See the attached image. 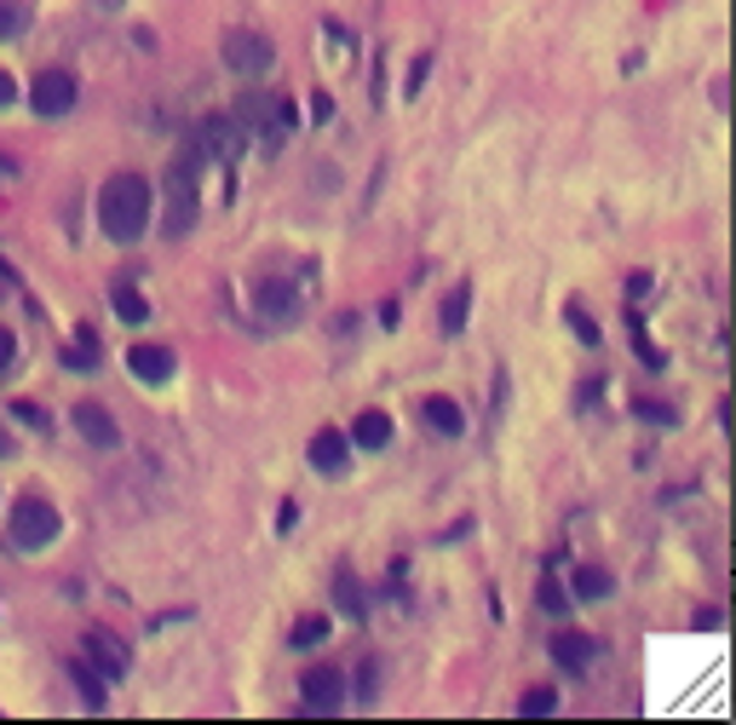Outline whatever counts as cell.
Segmentation results:
<instances>
[{"label": "cell", "mask_w": 736, "mask_h": 725, "mask_svg": "<svg viewBox=\"0 0 736 725\" xmlns=\"http://www.w3.org/2000/svg\"><path fill=\"white\" fill-rule=\"evenodd\" d=\"M23 23H30V12L18 7V0H0V41H12L23 35Z\"/></svg>", "instance_id": "cell-21"}, {"label": "cell", "mask_w": 736, "mask_h": 725, "mask_svg": "<svg viewBox=\"0 0 736 725\" xmlns=\"http://www.w3.org/2000/svg\"><path fill=\"white\" fill-rule=\"evenodd\" d=\"M299 696H306V714H340V673L334 668H311Z\"/></svg>", "instance_id": "cell-9"}, {"label": "cell", "mask_w": 736, "mask_h": 725, "mask_svg": "<svg viewBox=\"0 0 736 725\" xmlns=\"http://www.w3.org/2000/svg\"><path fill=\"white\" fill-rule=\"evenodd\" d=\"M570 322H575V334L587 340V345H598V322H587V311H581V306H570Z\"/></svg>", "instance_id": "cell-27"}, {"label": "cell", "mask_w": 736, "mask_h": 725, "mask_svg": "<svg viewBox=\"0 0 736 725\" xmlns=\"http://www.w3.org/2000/svg\"><path fill=\"white\" fill-rule=\"evenodd\" d=\"M224 69H237V75H265L271 64H276V53H271V41L265 35H253V30H224Z\"/></svg>", "instance_id": "cell-4"}, {"label": "cell", "mask_w": 736, "mask_h": 725, "mask_svg": "<svg viewBox=\"0 0 736 725\" xmlns=\"http://www.w3.org/2000/svg\"><path fill=\"white\" fill-rule=\"evenodd\" d=\"M12 352H18V340H12L7 329H0V369H7V363H12Z\"/></svg>", "instance_id": "cell-31"}, {"label": "cell", "mask_w": 736, "mask_h": 725, "mask_svg": "<svg viewBox=\"0 0 736 725\" xmlns=\"http://www.w3.org/2000/svg\"><path fill=\"white\" fill-rule=\"evenodd\" d=\"M87 651H92V668L105 673V680H121V673H127V657H133L110 628H87Z\"/></svg>", "instance_id": "cell-8"}, {"label": "cell", "mask_w": 736, "mask_h": 725, "mask_svg": "<svg viewBox=\"0 0 736 725\" xmlns=\"http://www.w3.org/2000/svg\"><path fill=\"white\" fill-rule=\"evenodd\" d=\"M201 150L219 162H237L242 156V121L237 116H208L201 121Z\"/></svg>", "instance_id": "cell-6"}, {"label": "cell", "mask_w": 736, "mask_h": 725, "mask_svg": "<svg viewBox=\"0 0 736 725\" xmlns=\"http://www.w3.org/2000/svg\"><path fill=\"white\" fill-rule=\"evenodd\" d=\"M58 530H64V524H58V507L41 502V495H23V502L12 507V541L30 547V553H35V547H53Z\"/></svg>", "instance_id": "cell-2"}, {"label": "cell", "mask_w": 736, "mask_h": 725, "mask_svg": "<svg viewBox=\"0 0 736 725\" xmlns=\"http://www.w3.org/2000/svg\"><path fill=\"white\" fill-rule=\"evenodd\" d=\"M0 455H7V432H0Z\"/></svg>", "instance_id": "cell-32"}, {"label": "cell", "mask_w": 736, "mask_h": 725, "mask_svg": "<svg viewBox=\"0 0 736 725\" xmlns=\"http://www.w3.org/2000/svg\"><path fill=\"white\" fill-rule=\"evenodd\" d=\"M552 657L564 662L570 673H587V662L598 657V645H593V639H581V634H564V639L552 645Z\"/></svg>", "instance_id": "cell-16"}, {"label": "cell", "mask_w": 736, "mask_h": 725, "mask_svg": "<svg viewBox=\"0 0 736 725\" xmlns=\"http://www.w3.org/2000/svg\"><path fill=\"white\" fill-rule=\"evenodd\" d=\"M345 455H351V449H345L340 432H317L311 438V466L328 472V479H340V472H345Z\"/></svg>", "instance_id": "cell-13"}, {"label": "cell", "mask_w": 736, "mask_h": 725, "mask_svg": "<svg viewBox=\"0 0 736 725\" xmlns=\"http://www.w3.org/2000/svg\"><path fill=\"white\" fill-rule=\"evenodd\" d=\"M127 369H133V381H144V386H162V381H173V369H179V358H173L167 345H133V352H127Z\"/></svg>", "instance_id": "cell-7"}, {"label": "cell", "mask_w": 736, "mask_h": 725, "mask_svg": "<svg viewBox=\"0 0 736 725\" xmlns=\"http://www.w3.org/2000/svg\"><path fill=\"white\" fill-rule=\"evenodd\" d=\"M541 611H547V616H564V611H570V605H564V587H558L552 576L541 582Z\"/></svg>", "instance_id": "cell-26"}, {"label": "cell", "mask_w": 736, "mask_h": 725, "mask_svg": "<svg viewBox=\"0 0 736 725\" xmlns=\"http://www.w3.org/2000/svg\"><path fill=\"white\" fill-rule=\"evenodd\" d=\"M426 427L438 432V438H461L466 432V420H461V404H454V397H426Z\"/></svg>", "instance_id": "cell-11"}, {"label": "cell", "mask_w": 736, "mask_h": 725, "mask_svg": "<svg viewBox=\"0 0 736 725\" xmlns=\"http://www.w3.org/2000/svg\"><path fill=\"white\" fill-rule=\"evenodd\" d=\"M611 587H616V582L604 576V570H593V564H587V570H575V593H581V598H604Z\"/></svg>", "instance_id": "cell-20"}, {"label": "cell", "mask_w": 736, "mask_h": 725, "mask_svg": "<svg viewBox=\"0 0 736 725\" xmlns=\"http://www.w3.org/2000/svg\"><path fill=\"white\" fill-rule=\"evenodd\" d=\"M322 639H328V622H322V616H306V622L294 628V645H299V651H306V645H322Z\"/></svg>", "instance_id": "cell-23"}, {"label": "cell", "mask_w": 736, "mask_h": 725, "mask_svg": "<svg viewBox=\"0 0 736 725\" xmlns=\"http://www.w3.org/2000/svg\"><path fill=\"white\" fill-rule=\"evenodd\" d=\"M552 708H558V696H552V691H529L524 703H518V714H524V719H547Z\"/></svg>", "instance_id": "cell-22"}, {"label": "cell", "mask_w": 736, "mask_h": 725, "mask_svg": "<svg viewBox=\"0 0 736 725\" xmlns=\"http://www.w3.org/2000/svg\"><path fill=\"white\" fill-rule=\"evenodd\" d=\"M12 98H18V87H12V75H7V69H0V110H7V105H12Z\"/></svg>", "instance_id": "cell-30"}, {"label": "cell", "mask_w": 736, "mask_h": 725, "mask_svg": "<svg viewBox=\"0 0 736 725\" xmlns=\"http://www.w3.org/2000/svg\"><path fill=\"white\" fill-rule=\"evenodd\" d=\"M110 299H116V317H121V322H144V317H150L144 294H139V288H127V283H121V288H116Z\"/></svg>", "instance_id": "cell-19"}, {"label": "cell", "mask_w": 736, "mask_h": 725, "mask_svg": "<svg viewBox=\"0 0 736 725\" xmlns=\"http://www.w3.org/2000/svg\"><path fill=\"white\" fill-rule=\"evenodd\" d=\"M237 121H242V128H260V133L271 139V121H283V128H288L294 116H288V110H276L265 92H242V98H237Z\"/></svg>", "instance_id": "cell-10"}, {"label": "cell", "mask_w": 736, "mask_h": 725, "mask_svg": "<svg viewBox=\"0 0 736 725\" xmlns=\"http://www.w3.org/2000/svg\"><path fill=\"white\" fill-rule=\"evenodd\" d=\"M69 680H75V691H81L87 714H105V708H110V703H105V680H98V668H92V662L75 657V662H69Z\"/></svg>", "instance_id": "cell-14"}, {"label": "cell", "mask_w": 736, "mask_h": 725, "mask_svg": "<svg viewBox=\"0 0 736 725\" xmlns=\"http://www.w3.org/2000/svg\"><path fill=\"white\" fill-rule=\"evenodd\" d=\"M466 306H472V294H466V288H461V294H454L449 306H443V329H449V334H454V329H461V322H466Z\"/></svg>", "instance_id": "cell-25"}, {"label": "cell", "mask_w": 736, "mask_h": 725, "mask_svg": "<svg viewBox=\"0 0 736 725\" xmlns=\"http://www.w3.org/2000/svg\"><path fill=\"white\" fill-rule=\"evenodd\" d=\"M12 415H18V420H30V427H46V409H35L30 397H18V404H12Z\"/></svg>", "instance_id": "cell-28"}, {"label": "cell", "mask_w": 736, "mask_h": 725, "mask_svg": "<svg viewBox=\"0 0 736 725\" xmlns=\"http://www.w3.org/2000/svg\"><path fill=\"white\" fill-rule=\"evenodd\" d=\"M633 415H639V420H656V427H673V420H679L668 404H650V397H639V404H633Z\"/></svg>", "instance_id": "cell-24"}, {"label": "cell", "mask_w": 736, "mask_h": 725, "mask_svg": "<svg viewBox=\"0 0 736 725\" xmlns=\"http://www.w3.org/2000/svg\"><path fill=\"white\" fill-rule=\"evenodd\" d=\"M426 69H431V58H415V69H409V92H420V81H426Z\"/></svg>", "instance_id": "cell-29"}, {"label": "cell", "mask_w": 736, "mask_h": 725, "mask_svg": "<svg viewBox=\"0 0 736 725\" xmlns=\"http://www.w3.org/2000/svg\"><path fill=\"white\" fill-rule=\"evenodd\" d=\"M75 427H81V438H92L98 449H116V443H121L116 420H110L105 409H98V404H81V409H75Z\"/></svg>", "instance_id": "cell-12"}, {"label": "cell", "mask_w": 736, "mask_h": 725, "mask_svg": "<svg viewBox=\"0 0 736 725\" xmlns=\"http://www.w3.org/2000/svg\"><path fill=\"white\" fill-rule=\"evenodd\" d=\"M98 224H105L110 242H139L150 224V185L139 173H116L98 196Z\"/></svg>", "instance_id": "cell-1"}, {"label": "cell", "mask_w": 736, "mask_h": 725, "mask_svg": "<svg viewBox=\"0 0 736 725\" xmlns=\"http://www.w3.org/2000/svg\"><path fill=\"white\" fill-rule=\"evenodd\" d=\"M196 224V156L173 162L167 173V237H185Z\"/></svg>", "instance_id": "cell-3"}, {"label": "cell", "mask_w": 736, "mask_h": 725, "mask_svg": "<svg viewBox=\"0 0 736 725\" xmlns=\"http://www.w3.org/2000/svg\"><path fill=\"white\" fill-rule=\"evenodd\" d=\"M299 311V294L288 288V283H260V317H271V322H288Z\"/></svg>", "instance_id": "cell-15"}, {"label": "cell", "mask_w": 736, "mask_h": 725, "mask_svg": "<svg viewBox=\"0 0 736 725\" xmlns=\"http://www.w3.org/2000/svg\"><path fill=\"white\" fill-rule=\"evenodd\" d=\"M334 605H340L345 616H358V622H363V611H369V598H363V582L351 576V570H340V576H334Z\"/></svg>", "instance_id": "cell-17"}, {"label": "cell", "mask_w": 736, "mask_h": 725, "mask_svg": "<svg viewBox=\"0 0 736 725\" xmlns=\"http://www.w3.org/2000/svg\"><path fill=\"white\" fill-rule=\"evenodd\" d=\"M30 105H35V116H69L75 110V75L69 69H41L35 87H30Z\"/></svg>", "instance_id": "cell-5"}, {"label": "cell", "mask_w": 736, "mask_h": 725, "mask_svg": "<svg viewBox=\"0 0 736 725\" xmlns=\"http://www.w3.org/2000/svg\"><path fill=\"white\" fill-rule=\"evenodd\" d=\"M351 438H358L363 449H386V438H392V420L380 415V409H369V415L358 420V432H351Z\"/></svg>", "instance_id": "cell-18"}]
</instances>
